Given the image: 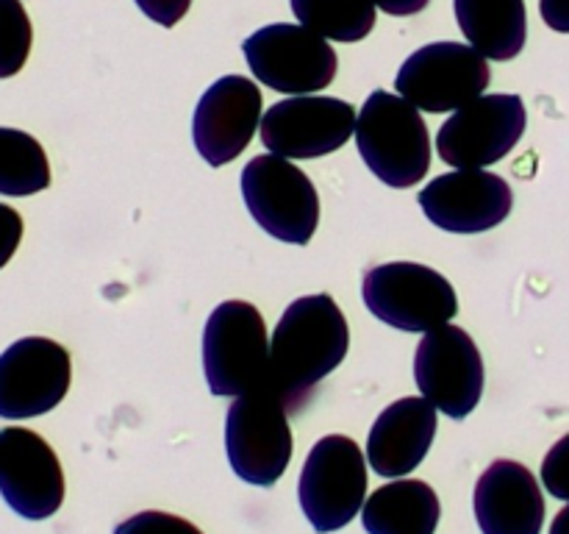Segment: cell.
<instances>
[{
	"instance_id": "obj_1",
	"label": "cell",
	"mask_w": 569,
	"mask_h": 534,
	"mask_svg": "<svg viewBox=\"0 0 569 534\" xmlns=\"http://www.w3.org/2000/svg\"><path fill=\"white\" fill-rule=\"evenodd\" d=\"M348 348V320L331 295L292 300L272 332L267 387L283 400L287 412H300L317 384L342 365Z\"/></svg>"
},
{
	"instance_id": "obj_2",
	"label": "cell",
	"mask_w": 569,
	"mask_h": 534,
	"mask_svg": "<svg viewBox=\"0 0 569 534\" xmlns=\"http://www.w3.org/2000/svg\"><path fill=\"white\" fill-rule=\"evenodd\" d=\"M353 137L361 159L387 187H415L431 167L428 126L403 95L376 89L359 109Z\"/></svg>"
},
{
	"instance_id": "obj_3",
	"label": "cell",
	"mask_w": 569,
	"mask_h": 534,
	"mask_svg": "<svg viewBox=\"0 0 569 534\" xmlns=\"http://www.w3.org/2000/svg\"><path fill=\"white\" fill-rule=\"evenodd\" d=\"M203 370L211 395L237 398L264 387L270 339L261 312L248 300H222L203 328Z\"/></svg>"
},
{
	"instance_id": "obj_4",
	"label": "cell",
	"mask_w": 569,
	"mask_h": 534,
	"mask_svg": "<svg viewBox=\"0 0 569 534\" xmlns=\"http://www.w3.org/2000/svg\"><path fill=\"white\" fill-rule=\"evenodd\" d=\"M226 454L233 473L256 487H272L292 462V428L283 400L270 387L237 395L226 415Z\"/></svg>"
},
{
	"instance_id": "obj_5",
	"label": "cell",
	"mask_w": 569,
	"mask_h": 534,
	"mask_svg": "<svg viewBox=\"0 0 569 534\" xmlns=\"http://www.w3.org/2000/svg\"><path fill=\"white\" fill-rule=\"evenodd\" d=\"M300 510L317 534L348 526L367 501V459L356 439L328 434L309 451L298 482Z\"/></svg>"
},
{
	"instance_id": "obj_6",
	"label": "cell",
	"mask_w": 569,
	"mask_h": 534,
	"mask_svg": "<svg viewBox=\"0 0 569 534\" xmlns=\"http://www.w3.org/2000/svg\"><path fill=\"white\" fill-rule=\"evenodd\" d=\"M361 295L378 320L400 332L428 334L453 320L459 312L453 284L417 261H389L367 270Z\"/></svg>"
},
{
	"instance_id": "obj_7",
	"label": "cell",
	"mask_w": 569,
	"mask_h": 534,
	"mask_svg": "<svg viewBox=\"0 0 569 534\" xmlns=\"http://www.w3.org/2000/svg\"><path fill=\"white\" fill-rule=\"evenodd\" d=\"M242 198L253 220L287 245H309L320 222V195L311 178L283 156H256L244 165Z\"/></svg>"
},
{
	"instance_id": "obj_8",
	"label": "cell",
	"mask_w": 569,
	"mask_h": 534,
	"mask_svg": "<svg viewBox=\"0 0 569 534\" xmlns=\"http://www.w3.org/2000/svg\"><path fill=\"white\" fill-rule=\"evenodd\" d=\"M250 72L264 87L283 95H311L337 78V50L326 37L306 26L276 22L242 42Z\"/></svg>"
},
{
	"instance_id": "obj_9",
	"label": "cell",
	"mask_w": 569,
	"mask_h": 534,
	"mask_svg": "<svg viewBox=\"0 0 569 534\" xmlns=\"http://www.w3.org/2000/svg\"><path fill=\"white\" fill-rule=\"evenodd\" d=\"M492 72L472 44L431 42L415 50L395 78V89L428 115L456 111L487 92Z\"/></svg>"
},
{
	"instance_id": "obj_10",
	"label": "cell",
	"mask_w": 569,
	"mask_h": 534,
	"mask_svg": "<svg viewBox=\"0 0 569 534\" xmlns=\"http://www.w3.org/2000/svg\"><path fill=\"white\" fill-rule=\"evenodd\" d=\"M526 122L520 95H481L445 120L437 134V150L453 170L489 167L515 150Z\"/></svg>"
},
{
	"instance_id": "obj_11",
	"label": "cell",
	"mask_w": 569,
	"mask_h": 534,
	"mask_svg": "<svg viewBox=\"0 0 569 534\" xmlns=\"http://www.w3.org/2000/svg\"><path fill=\"white\" fill-rule=\"evenodd\" d=\"M415 382L442 415L465 421L483 395V359L476 339L450 323L428 332L417 345Z\"/></svg>"
},
{
	"instance_id": "obj_12",
	"label": "cell",
	"mask_w": 569,
	"mask_h": 534,
	"mask_svg": "<svg viewBox=\"0 0 569 534\" xmlns=\"http://www.w3.org/2000/svg\"><path fill=\"white\" fill-rule=\"evenodd\" d=\"M356 109L326 95H292L264 111L259 137L283 159H320L342 148L356 134Z\"/></svg>"
},
{
	"instance_id": "obj_13",
	"label": "cell",
	"mask_w": 569,
	"mask_h": 534,
	"mask_svg": "<svg viewBox=\"0 0 569 534\" xmlns=\"http://www.w3.org/2000/svg\"><path fill=\"white\" fill-rule=\"evenodd\" d=\"M70 354L48 337H22L0 354V417L28 421L56 409L70 389Z\"/></svg>"
},
{
	"instance_id": "obj_14",
	"label": "cell",
	"mask_w": 569,
	"mask_h": 534,
	"mask_svg": "<svg viewBox=\"0 0 569 534\" xmlns=\"http://www.w3.org/2000/svg\"><path fill=\"white\" fill-rule=\"evenodd\" d=\"M0 495L11 512L44 521L64 504V471L56 451L31 428L0 432Z\"/></svg>"
},
{
	"instance_id": "obj_15",
	"label": "cell",
	"mask_w": 569,
	"mask_h": 534,
	"mask_svg": "<svg viewBox=\"0 0 569 534\" xmlns=\"http://www.w3.org/2000/svg\"><path fill=\"white\" fill-rule=\"evenodd\" d=\"M420 209L437 228L450 234H481L500 226L515 206L506 178L487 167L442 172L420 192Z\"/></svg>"
},
{
	"instance_id": "obj_16",
	"label": "cell",
	"mask_w": 569,
	"mask_h": 534,
	"mask_svg": "<svg viewBox=\"0 0 569 534\" xmlns=\"http://www.w3.org/2000/svg\"><path fill=\"white\" fill-rule=\"evenodd\" d=\"M261 89L244 76H222L198 100L192 139L211 167L242 156L261 126Z\"/></svg>"
},
{
	"instance_id": "obj_17",
	"label": "cell",
	"mask_w": 569,
	"mask_h": 534,
	"mask_svg": "<svg viewBox=\"0 0 569 534\" xmlns=\"http://www.w3.org/2000/svg\"><path fill=\"white\" fill-rule=\"evenodd\" d=\"M476 521L483 534H539L545 498L531 467L515 459H495L476 484Z\"/></svg>"
},
{
	"instance_id": "obj_18",
	"label": "cell",
	"mask_w": 569,
	"mask_h": 534,
	"mask_svg": "<svg viewBox=\"0 0 569 534\" xmlns=\"http://www.w3.org/2000/svg\"><path fill=\"white\" fill-rule=\"evenodd\" d=\"M437 412L428 398H400L389 404L367 437V462L372 471L400 478L420 467L437 437Z\"/></svg>"
},
{
	"instance_id": "obj_19",
	"label": "cell",
	"mask_w": 569,
	"mask_h": 534,
	"mask_svg": "<svg viewBox=\"0 0 569 534\" xmlns=\"http://www.w3.org/2000/svg\"><path fill=\"white\" fill-rule=\"evenodd\" d=\"M442 504L428 482L395 478L378 487L361 506L367 534H433Z\"/></svg>"
},
{
	"instance_id": "obj_20",
	"label": "cell",
	"mask_w": 569,
	"mask_h": 534,
	"mask_svg": "<svg viewBox=\"0 0 569 534\" xmlns=\"http://www.w3.org/2000/svg\"><path fill=\"white\" fill-rule=\"evenodd\" d=\"M456 20L467 42L487 59L509 61L526 48L528 17L522 0H456Z\"/></svg>"
},
{
	"instance_id": "obj_21",
	"label": "cell",
	"mask_w": 569,
	"mask_h": 534,
	"mask_svg": "<svg viewBox=\"0 0 569 534\" xmlns=\"http://www.w3.org/2000/svg\"><path fill=\"white\" fill-rule=\"evenodd\" d=\"M50 187L44 148L20 128H0V195L26 198Z\"/></svg>"
},
{
	"instance_id": "obj_22",
	"label": "cell",
	"mask_w": 569,
	"mask_h": 534,
	"mask_svg": "<svg viewBox=\"0 0 569 534\" xmlns=\"http://www.w3.org/2000/svg\"><path fill=\"white\" fill-rule=\"evenodd\" d=\"M300 26L333 42H359L376 26L372 0H292Z\"/></svg>"
},
{
	"instance_id": "obj_23",
	"label": "cell",
	"mask_w": 569,
	"mask_h": 534,
	"mask_svg": "<svg viewBox=\"0 0 569 534\" xmlns=\"http://www.w3.org/2000/svg\"><path fill=\"white\" fill-rule=\"evenodd\" d=\"M33 31L20 0H0V78H11L26 67Z\"/></svg>"
},
{
	"instance_id": "obj_24",
	"label": "cell",
	"mask_w": 569,
	"mask_h": 534,
	"mask_svg": "<svg viewBox=\"0 0 569 534\" xmlns=\"http://www.w3.org/2000/svg\"><path fill=\"white\" fill-rule=\"evenodd\" d=\"M114 534H203L194 523H189L187 517H178L172 512H159L148 510L139 512V515L128 517L120 526L114 528Z\"/></svg>"
},
{
	"instance_id": "obj_25",
	"label": "cell",
	"mask_w": 569,
	"mask_h": 534,
	"mask_svg": "<svg viewBox=\"0 0 569 534\" xmlns=\"http://www.w3.org/2000/svg\"><path fill=\"white\" fill-rule=\"evenodd\" d=\"M542 484L553 498L569 501V434H565L545 456Z\"/></svg>"
},
{
	"instance_id": "obj_26",
	"label": "cell",
	"mask_w": 569,
	"mask_h": 534,
	"mask_svg": "<svg viewBox=\"0 0 569 534\" xmlns=\"http://www.w3.org/2000/svg\"><path fill=\"white\" fill-rule=\"evenodd\" d=\"M20 239H22L20 211L11 209V206H6V204H0V267L9 265V259L14 256Z\"/></svg>"
},
{
	"instance_id": "obj_27",
	"label": "cell",
	"mask_w": 569,
	"mask_h": 534,
	"mask_svg": "<svg viewBox=\"0 0 569 534\" xmlns=\"http://www.w3.org/2000/svg\"><path fill=\"white\" fill-rule=\"evenodd\" d=\"M137 6L142 9V14L148 20L159 22V26L172 28L176 22L183 20V14L189 11L192 0H137Z\"/></svg>"
},
{
	"instance_id": "obj_28",
	"label": "cell",
	"mask_w": 569,
	"mask_h": 534,
	"mask_svg": "<svg viewBox=\"0 0 569 534\" xmlns=\"http://www.w3.org/2000/svg\"><path fill=\"white\" fill-rule=\"evenodd\" d=\"M539 11L553 31L569 33V0H539Z\"/></svg>"
},
{
	"instance_id": "obj_29",
	"label": "cell",
	"mask_w": 569,
	"mask_h": 534,
	"mask_svg": "<svg viewBox=\"0 0 569 534\" xmlns=\"http://www.w3.org/2000/svg\"><path fill=\"white\" fill-rule=\"evenodd\" d=\"M376 9L387 11L392 17H411L428 6V0H372Z\"/></svg>"
},
{
	"instance_id": "obj_30",
	"label": "cell",
	"mask_w": 569,
	"mask_h": 534,
	"mask_svg": "<svg viewBox=\"0 0 569 534\" xmlns=\"http://www.w3.org/2000/svg\"><path fill=\"white\" fill-rule=\"evenodd\" d=\"M550 534H569V504L559 515L553 517V526H550Z\"/></svg>"
}]
</instances>
